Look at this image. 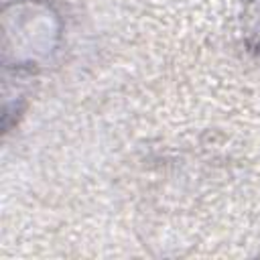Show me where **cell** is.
<instances>
[{"label":"cell","instance_id":"6da1fadb","mask_svg":"<svg viewBox=\"0 0 260 260\" xmlns=\"http://www.w3.org/2000/svg\"><path fill=\"white\" fill-rule=\"evenodd\" d=\"M61 18L51 4L18 0L4 8V67L32 71L53 57L61 41Z\"/></svg>","mask_w":260,"mask_h":260},{"label":"cell","instance_id":"7a4b0ae2","mask_svg":"<svg viewBox=\"0 0 260 260\" xmlns=\"http://www.w3.org/2000/svg\"><path fill=\"white\" fill-rule=\"evenodd\" d=\"M248 45L252 51L260 53V8L252 16V24L248 26Z\"/></svg>","mask_w":260,"mask_h":260}]
</instances>
